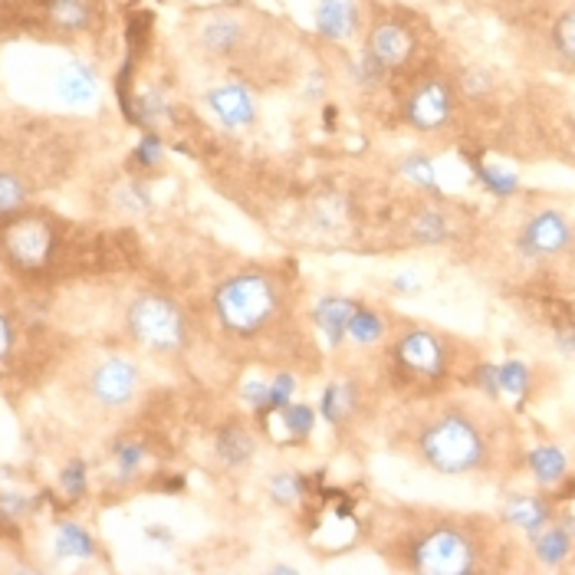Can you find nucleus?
Returning <instances> with one entry per match:
<instances>
[{"mask_svg":"<svg viewBox=\"0 0 575 575\" xmlns=\"http://www.w3.org/2000/svg\"><path fill=\"white\" fill-rule=\"evenodd\" d=\"M421 461L445 477L477 474L490 461V445L484 427L464 411H441L417 430Z\"/></svg>","mask_w":575,"mask_h":575,"instance_id":"nucleus-1","label":"nucleus"},{"mask_svg":"<svg viewBox=\"0 0 575 575\" xmlns=\"http://www.w3.org/2000/svg\"><path fill=\"white\" fill-rule=\"evenodd\" d=\"M211 303H214V316L224 333L237 339H253L266 326H273V320L279 316L283 293H279V283L270 273L240 270L217 283Z\"/></svg>","mask_w":575,"mask_h":575,"instance_id":"nucleus-2","label":"nucleus"},{"mask_svg":"<svg viewBox=\"0 0 575 575\" xmlns=\"http://www.w3.org/2000/svg\"><path fill=\"white\" fill-rule=\"evenodd\" d=\"M404 562L427 575H471L480 565V546L458 523H435L411 536Z\"/></svg>","mask_w":575,"mask_h":575,"instance_id":"nucleus-3","label":"nucleus"},{"mask_svg":"<svg viewBox=\"0 0 575 575\" xmlns=\"http://www.w3.org/2000/svg\"><path fill=\"white\" fill-rule=\"evenodd\" d=\"M128 333L138 346L152 352H178L188 342V316L182 307L162 293H141L125 313Z\"/></svg>","mask_w":575,"mask_h":575,"instance_id":"nucleus-4","label":"nucleus"},{"mask_svg":"<svg viewBox=\"0 0 575 575\" xmlns=\"http://www.w3.org/2000/svg\"><path fill=\"white\" fill-rule=\"evenodd\" d=\"M391 365L404 382L435 385L451 372V346L430 329H404L391 342Z\"/></svg>","mask_w":575,"mask_h":575,"instance_id":"nucleus-5","label":"nucleus"},{"mask_svg":"<svg viewBox=\"0 0 575 575\" xmlns=\"http://www.w3.org/2000/svg\"><path fill=\"white\" fill-rule=\"evenodd\" d=\"M57 250V230L47 217L40 214H14L8 224L0 227V253L14 270L24 273H40L50 266Z\"/></svg>","mask_w":575,"mask_h":575,"instance_id":"nucleus-6","label":"nucleus"},{"mask_svg":"<svg viewBox=\"0 0 575 575\" xmlns=\"http://www.w3.org/2000/svg\"><path fill=\"white\" fill-rule=\"evenodd\" d=\"M458 112V89L445 76H424L401 102V122L414 132H441Z\"/></svg>","mask_w":575,"mask_h":575,"instance_id":"nucleus-7","label":"nucleus"},{"mask_svg":"<svg viewBox=\"0 0 575 575\" xmlns=\"http://www.w3.org/2000/svg\"><path fill=\"white\" fill-rule=\"evenodd\" d=\"M365 50L375 53L385 63V70L395 76V73H404L414 66V60L421 53V37L411 24H404L398 17H382L365 34Z\"/></svg>","mask_w":575,"mask_h":575,"instance_id":"nucleus-8","label":"nucleus"},{"mask_svg":"<svg viewBox=\"0 0 575 575\" xmlns=\"http://www.w3.org/2000/svg\"><path fill=\"white\" fill-rule=\"evenodd\" d=\"M575 240V230L568 224V217L555 208H546V211H536L523 227H520V237H516V250L526 257V260H549V257H559L572 247Z\"/></svg>","mask_w":575,"mask_h":575,"instance_id":"nucleus-9","label":"nucleus"},{"mask_svg":"<svg viewBox=\"0 0 575 575\" xmlns=\"http://www.w3.org/2000/svg\"><path fill=\"white\" fill-rule=\"evenodd\" d=\"M204 102H208V112L227 132H243V128H250L257 122V99H253L250 86L240 83V79L217 83L214 89H208Z\"/></svg>","mask_w":575,"mask_h":575,"instance_id":"nucleus-10","label":"nucleus"},{"mask_svg":"<svg viewBox=\"0 0 575 575\" xmlns=\"http://www.w3.org/2000/svg\"><path fill=\"white\" fill-rule=\"evenodd\" d=\"M89 391L105 408H125L138 391V365L122 355L99 362L89 375Z\"/></svg>","mask_w":575,"mask_h":575,"instance_id":"nucleus-11","label":"nucleus"},{"mask_svg":"<svg viewBox=\"0 0 575 575\" xmlns=\"http://www.w3.org/2000/svg\"><path fill=\"white\" fill-rule=\"evenodd\" d=\"M198 40L204 47V53L217 57V60H234L243 53L247 47V24L240 14H230V11H217V14H208L198 27Z\"/></svg>","mask_w":575,"mask_h":575,"instance_id":"nucleus-12","label":"nucleus"},{"mask_svg":"<svg viewBox=\"0 0 575 575\" xmlns=\"http://www.w3.org/2000/svg\"><path fill=\"white\" fill-rule=\"evenodd\" d=\"M313 30L326 43H349L362 34L359 0H320L313 11Z\"/></svg>","mask_w":575,"mask_h":575,"instance_id":"nucleus-13","label":"nucleus"},{"mask_svg":"<svg viewBox=\"0 0 575 575\" xmlns=\"http://www.w3.org/2000/svg\"><path fill=\"white\" fill-rule=\"evenodd\" d=\"M214 458L227 471H240L257 458V438L243 421H224L214 430Z\"/></svg>","mask_w":575,"mask_h":575,"instance_id":"nucleus-14","label":"nucleus"},{"mask_svg":"<svg viewBox=\"0 0 575 575\" xmlns=\"http://www.w3.org/2000/svg\"><path fill=\"white\" fill-rule=\"evenodd\" d=\"M355 307H359L355 300L339 297V293L320 297V303L313 307V326L326 339L329 349H342V342L349 339V320H352Z\"/></svg>","mask_w":575,"mask_h":575,"instance_id":"nucleus-15","label":"nucleus"},{"mask_svg":"<svg viewBox=\"0 0 575 575\" xmlns=\"http://www.w3.org/2000/svg\"><path fill=\"white\" fill-rule=\"evenodd\" d=\"M555 520V510L546 497H533V493H516L503 503V523L526 533L529 539L546 529Z\"/></svg>","mask_w":575,"mask_h":575,"instance_id":"nucleus-16","label":"nucleus"},{"mask_svg":"<svg viewBox=\"0 0 575 575\" xmlns=\"http://www.w3.org/2000/svg\"><path fill=\"white\" fill-rule=\"evenodd\" d=\"M359 401H362V395H359V385L352 382V378H342V382H329L326 388H323V395H320V417L329 424V427H346L352 417H355V411H359Z\"/></svg>","mask_w":575,"mask_h":575,"instance_id":"nucleus-17","label":"nucleus"},{"mask_svg":"<svg viewBox=\"0 0 575 575\" xmlns=\"http://www.w3.org/2000/svg\"><path fill=\"white\" fill-rule=\"evenodd\" d=\"M57 96L66 105H89L99 96V76L89 63L83 60H70L60 73H57Z\"/></svg>","mask_w":575,"mask_h":575,"instance_id":"nucleus-18","label":"nucleus"},{"mask_svg":"<svg viewBox=\"0 0 575 575\" xmlns=\"http://www.w3.org/2000/svg\"><path fill=\"white\" fill-rule=\"evenodd\" d=\"M533 555H536V562L539 565H546V568H559V565H565L572 555H575V536L568 533V526L559 520H552L546 529H539L536 536H533Z\"/></svg>","mask_w":575,"mask_h":575,"instance_id":"nucleus-19","label":"nucleus"},{"mask_svg":"<svg viewBox=\"0 0 575 575\" xmlns=\"http://www.w3.org/2000/svg\"><path fill=\"white\" fill-rule=\"evenodd\" d=\"M43 11L57 34H83L96 21V0H47Z\"/></svg>","mask_w":575,"mask_h":575,"instance_id":"nucleus-20","label":"nucleus"},{"mask_svg":"<svg viewBox=\"0 0 575 575\" xmlns=\"http://www.w3.org/2000/svg\"><path fill=\"white\" fill-rule=\"evenodd\" d=\"M526 467L533 474V480L542 487V490H552L559 484L568 480V458L562 448L555 445H536L529 454H526Z\"/></svg>","mask_w":575,"mask_h":575,"instance_id":"nucleus-21","label":"nucleus"},{"mask_svg":"<svg viewBox=\"0 0 575 575\" xmlns=\"http://www.w3.org/2000/svg\"><path fill=\"white\" fill-rule=\"evenodd\" d=\"M408 237L421 247H441L451 240V221L441 208L435 204H424L411 214L408 221Z\"/></svg>","mask_w":575,"mask_h":575,"instance_id":"nucleus-22","label":"nucleus"},{"mask_svg":"<svg viewBox=\"0 0 575 575\" xmlns=\"http://www.w3.org/2000/svg\"><path fill=\"white\" fill-rule=\"evenodd\" d=\"M270 417H276L279 421V427H283V438L290 441V445H303L313 430H316V424H320V411L313 408V404H303V401H293V404H286L279 414H270ZM266 417V421H270ZM263 421V424H266Z\"/></svg>","mask_w":575,"mask_h":575,"instance_id":"nucleus-23","label":"nucleus"},{"mask_svg":"<svg viewBox=\"0 0 575 575\" xmlns=\"http://www.w3.org/2000/svg\"><path fill=\"white\" fill-rule=\"evenodd\" d=\"M310 490H313L310 477H303V474H297V471H279V474H273L270 484H266L270 500H273L276 507H283V510L300 507V503L310 497Z\"/></svg>","mask_w":575,"mask_h":575,"instance_id":"nucleus-24","label":"nucleus"},{"mask_svg":"<svg viewBox=\"0 0 575 575\" xmlns=\"http://www.w3.org/2000/svg\"><path fill=\"white\" fill-rule=\"evenodd\" d=\"M388 70H385V63L375 57V53H368L365 47L349 60V79H352V86L359 89V92H378V89H385L388 86Z\"/></svg>","mask_w":575,"mask_h":575,"instance_id":"nucleus-25","label":"nucleus"},{"mask_svg":"<svg viewBox=\"0 0 575 575\" xmlns=\"http://www.w3.org/2000/svg\"><path fill=\"white\" fill-rule=\"evenodd\" d=\"M132 125H141V128H159L162 122H172V102L165 99L162 89H146L138 92L135 102H132Z\"/></svg>","mask_w":575,"mask_h":575,"instance_id":"nucleus-26","label":"nucleus"},{"mask_svg":"<svg viewBox=\"0 0 575 575\" xmlns=\"http://www.w3.org/2000/svg\"><path fill=\"white\" fill-rule=\"evenodd\" d=\"M471 172L477 178V185L493 195V198H516L520 195V178L493 162H480V159H471Z\"/></svg>","mask_w":575,"mask_h":575,"instance_id":"nucleus-27","label":"nucleus"},{"mask_svg":"<svg viewBox=\"0 0 575 575\" xmlns=\"http://www.w3.org/2000/svg\"><path fill=\"white\" fill-rule=\"evenodd\" d=\"M53 549L60 559H92L96 555V539L86 526L79 523H60L57 526V539Z\"/></svg>","mask_w":575,"mask_h":575,"instance_id":"nucleus-28","label":"nucleus"},{"mask_svg":"<svg viewBox=\"0 0 575 575\" xmlns=\"http://www.w3.org/2000/svg\"><path fill=\"white\" fill-rule=\"evenodd\" d=\"M349 339H352L359 349L378 346V342L385 339V320H382V313L359 303L355 313H352V320H349Z\"/></svg>","mask_w":575,"mask_h":575,"instance_id":"nucleus-29","label":"nucleus"},{"mask_svg":"<svg viewBox=\"0 0 575 575\" xmlns=\"http://www.w3.org/2000/svg\"><path fill=\"white\" fill-rule=\"evenodd\" d=\"M500 368V395L513 398L516 404H523L529 398V388H533V368L520 359H507Z\"/></svg>","mask_w":575,"mask_h":575,"instance_id":"nucleus-30","label":"nucleus"},{"mask_svg":"<svg viewBox=\"0 0 575 575\" xmlns=\"http://www.w3.org/2000/svg\"><path fill=\"white\" fill-rule=\"evenodd\" d=\"M398 172H401V178H408L411 185H417L430 198H441V182H438L435 162H430L427 155H408V159H401Z\"/></svg>","mask_w":575,"mask_h":575,"instance_id":"nucleus-31","label":"nucleus"},{"mask_svg":"<svg viewBox=\"0 0 575 575\" xmlns=\"http://www.w3.org/2000/svg\"><path fill=\"white\" fill-rule=\"evenodd\" d=\"M27 198L30 188L24 185V178H17L14 172H0V221L21 214L27 208Z\"/></svg>","mask_w":575,"mask_h":575,"instance_id":"nucleus-32","label":"nucleus"},{"mask_svg":"<svg viewBox=\"0 0 575 575\" xmlns=\"http://www.w3.org/2000/svg\"><path fill=\"white\" fill-rule=\"evenodd\" d=\"M112 461H115V480L132 484L141 474V464H146V448L135 441H118L112 448Z\"/></svg>","mask_w":575,"mask_h":575,"instance_id":"nucleus-33","label":"nucleus"},{"mask_svg":"<svg viewBox=\"0 0 575 575\" xmlns=\"http://www.w3.org/2000/svg\"><path fill=\"white\" fill-rule=\"evenodd\" d=\"M162 162H165V141H162V135H159L155 128H146V135H141V138L135 141V149H132V165L152 172V168H159Z\"/></svg>","mask_w":575,"mask_h":575,"instance_id":"nucleus-34","label":"nucleus"},{"mask_svg":"<svg viewBox=\"0 0 575 575\" xmlns=\"http://www.w3.org/2000/svg\"><path fill=\"white\" fill-rule=\"evenodd\" d=\"M293 398H297V375H293V372H276V375L270 378V398H266V414H263V421H266L270 414H279L286 404H293Z\"/></svg>","mask_w":575,"mask_h":575,"instance_id":"nucleus-35","label":"nucleus"},{"mask_svg":"<svg viewBox=\"0 0 575 575\" xmlns=\"http://www.w3.org/2000/svg\"><path fill=\"white\" fill-rule=\"evenodd\" d=\"M552 47H555V53H559L565 63L575 66V8L565 11V14L552 24Z\"/></svg>","mask_w":575,"mask_h":575,"instance_id":"nucleus-36","label":"nucleus"},{"mask_svg":"<svg viewBox=\"0 0 575 575\" xmlns=\"http://www.w3.org/2000/svg\"><path fill=\"white\" fill-rule=\"evenodd\" d=\"M60 487H63V493L70 497V500H83L86 497V490H89V467H86V461H70L63 471H60Z\"/></svg>","mask_w":575,"mask_h":575,"instance_id":"nucleus-37","label":"nucleus"},{"mask_svg":"<svg viewBox=\"0 0 575 575\" xmlns=\"http://www.w3.org/2000/svg\"><path fill=\"white\" fill-rule=\"evenodd\" d=\"M458 89L467 96V99H487L493 92V76L480 66H467L461 76H458Z\"/></svg>","mask_w":575,"mask_h":575,"instance_id":"nucleus-38","label":"nucleus"},{"mask_svg":"<svg viewBox=\"0 0 575 575\" xmlns=\"http://www.w3.org/2000/svg\"><path fill=\"white\" fill-rule=\"evenodd\" d=\"M118 208L128 211V214H146L152 208V195L149 188L141 185V182H128L122 191H118Z\"/></svg>","mask_w":575,"mask_h":575,"instance_id":"nucleus-39","label":"nucleus"},{"mask_svg":"<svg viewBox=\"0 0 575 575\" xmlns=\"http://www.w3.org/2000/svg\"><path fill=\"white\" fill-rule=\"evenodd\" d=\"M471 385H474L484 398L497 401V398H500V368H497L493 362H480V365H474V372H471Z\"/></svg>","mask_w":575,"mask_h":575,"instance_id":"nucleus-40","label":"nucleus"},{"mask_svg":"<svg viewBox=\"0 0 575 575\" xmlns=\"http://www.w3.org/2000/svg\"><path fill=\"white\" fill-rule=\"evenodd\" d=\"M266 398H270V382L250 378V382L240 385V404L250 408L260 421H263V414H266Z\"/></svg>","mask_w":575,"mask_h":575,"instance_id":"nucleus-41","label":"nucleus"},{"mask_svg":"<svg viewBox=\"0 0 575 575\" xmlns=\"http://www.w3.org/2000/svg\"><path fill=\"white\" fill-rule=\"evenodd\" d=\"M30 510V500L21 497V493H8V490H0V526H14V520L21 513Z\"/></svg>","mask_w":575,"mask_h":575,"instance_id":"nucleus-42","label":"nucleus"},{"mask_svg":"<svg viewBox=\"0 0 575 575\" xmlns=\"http://www.w3.org/2000/svg\"><path fill=\"white\" fill-rule=\"evenodd\" d=\"M391 290H395V293H404V297H414V293H421V276H417L414 270H404V273H398V276L391 279Z\"/></svg>","mask_w":575,"mask_h":575,"instance_id":"nucleus-43","label":"nucleus"},{"mask_svg":"<svg viewBox=\"0 0 575 575\" xmlns=\"http://www.w3.org/2000/svg\"><path fill=\"white\" fill-rule=\"evenodd\" d=\"M14 349V323L8 320V313L0 310V362H4Z\"/></svg>","mask_w":575,"mask_h":575,"instance_id":"nucleus-44","label":"nucleus"},{"mask_svg":"<svg viewBox=\"0 0 575 575\" xmlns=\"http://www.w3.org/2000/svg\"><path fill=\"white\" fill-rule=\"evenodd\" d=\"M307 83H310V86L303 89V96H307V99H313V102H316V99H323V96H326V89H329V76H326L323 70H320V73H313Z\"/></svg>","mask_w":575,"mask_h":575,"instance_id":"nucleus-45","label":"nucleus"},{"mask_svg":"<svg viewBox=\"0 0 575 575\" xmlns=\"http://www.w3.org/2000/svg\"><path fill=\"white\" fill-rule=\"evenodd\" d=\"M555 349L562 355H575V326H559L555 329Z\"/></svg>","mask_w":575,"mask_h":575,"instance_id":"nucleus-46","label":"nucleus"},{"mask_svg":"<svg viewBox=\"0 0 575 575\" xmlns=\"http://www.w3.org/2000/svg\"><path fill=\"white\" fill-rule=\"evenodd\" d=\"M146 536H149L152 542H159V546H172V542H175V536H172L168 526H146Z\"/></svg>","mask_w":575,"mask_h":575,"instance_id":"nucleus-47","label":"nucleus"},{"mask_svg":"<svg viewBox=\"0 0 575 575\" xmlns=\"http://www.w3.org/2000/svg\"><path fill=\"white\" fill-rule=\"evenodd\" d=\"M336 115H339L336 105H323V128L326 132H336Z\"/></svg>","mask_w":575,"mask_h":575,"instance_id":"nucleus-48","label":"nucleus"},{"mask_svg":"<svg viewBox=\"0 0 575 575\" xmlns=\"http://www.w3.org/2000/svg\"><path fill=\"white\" fill-rule=\"evenodd\" d=\"M185 4H191V0H185Z\"/></svg>","mask_w":575,"mask_h":575,"instance_id":"nucleus-49","label":"nucleus"}]
</instances>
